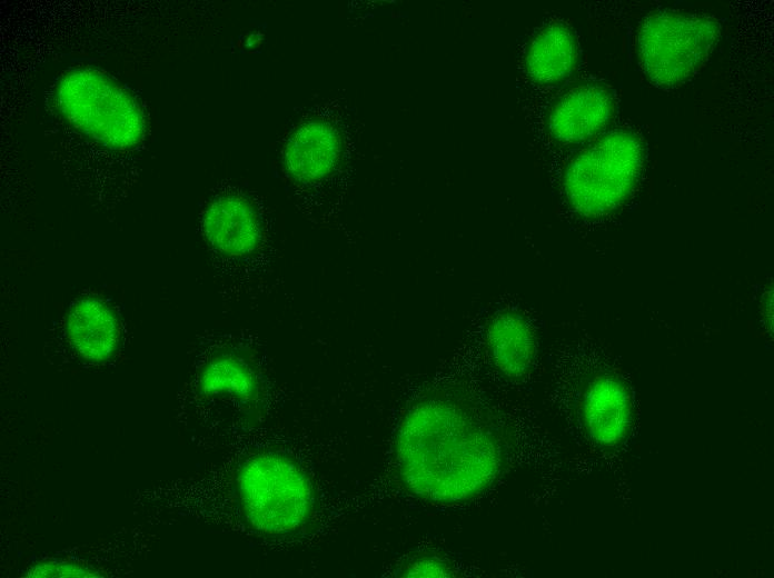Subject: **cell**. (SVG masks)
I'll list each match as a JSON object with an SVG mask.
<instances>
[{"mask_svg": "<svg viewBox=\"0 0 774 578\" xmlns=\"http://www.w3.org/2000/svg\"><path fill=\"white\" fill-rule=\"evenodd\" d=\"M396 458L413 494L434 502H459L494 482L502 448L496 427L482 410L443 395L419 401L406 413Z\"/></svg>", "mask_w": 774, "mask_h": 578, "instance_id": "1", "label": "cell"}, {"mask_svg": "<svg viewBox=\"0 0 774 578\" xmlns=\"http://www.w3.org/2000/svg\"><path fill=\"white\" fill-rule=\"evenodd\" d=\"M56 99L70 122L107 147H130L143 136L145 119L137 101L98 69L67 72L58 83Z\"/></svg>", "mask_w": 774, "mask_h": 578, "instance_id": "2", "label": "cell"}, {"mask_svg": "<svg viewBox=\"0 0 774 578\" xmlns=\"http://www.w3.org/2000/svg\"><path fill=\"white\" fill-rule=\"evenodd\" d=\"M240 501L250 525L266 534L300 527L312 509V488L289 458L264 452L250 458L238 476Z\"/></svg>", "mask_w": 774, "mask_h": 578, "instance_id": "3", "label": "cell"}, {"mask_svg": "<svg viewBox=\"0 0 774 578\" xmlns=\"http://www.w3.org/2000/svg\"><path fill=\"white\" fill-rule=\"evenodd\" d=\"M642 144L629 132H613L577 156L565 176L572 207L596 216L617 207L632 191L639 176Z\"/></svg>", "mask_w": 774, "mask_h": 578, "instance_id": "4", "label": "cell"}, {"mask_svg": "<svg viewBox=\"0 0 774 578\" xmlns=\"http://www.w3.org/2000/svg\"><path fill=\"white\" fill-rule=\"evenodd\" d=\"M720 23L706 16L662 11L648 17L639 31L643 69L657 87L686 80L718 41Z\"/></svg>", "mask_w": 774, "mask_h": 578, "instance_id": "5", "label": "cell"}, {"mask_svg": "<svg viewBox=\"0 0 774 578\" xmlns=\"http://www.w3.org/2000/svg\"><path fill=\"white\" fill-rule=\"evenodd\" d=\"M582 417L588 437L596 445L614 447L621 444L632 423L626 387L614 377H596L584 392Z\"/></svg>", "mask_w": 774, "mask_h": 578, "instance_id": "6", "label": "cell"}, {"mask_svg": "<svg viewBox=\"0 0 774 578\" xmlns=\"http://www.w3.org/2000/svg\"><path fill=\"white\" fill-rule=\"evenodd\" d=\"M204 232L219 251L241 256L251 252L260 238V226L254 208L236 196L215 199L204 215Z\"/></svg>", "mask_w": 774, "mask_h": 578, "instance_id": "7", "label": "cell"}, {"mask_svg": "<svg viewBox=\"0 0 774 578\" xmlns=\"http://www.w3.org/2000/svg\"><path fill=\"white\" fill-rule=\"evenodd\" d=\"M612 101L606 90L583 86L567 92L553 108L548 127L554 138L577 142L596 133L609 119Z\"/></svg>", "mask_w": 774, "mask_h": 578, "instance_id": "8", "label": "cell"}, {"mask_svg": "<svg viewBox=\"0 0 774 578\" xmlns=\"http://www.w3.org/2000/svg\"><path fill=\"white\" fill-rule=\"evenodd\" d=\"M485 343L490 362L505 377H522L534 363L535 336L517 312L500 311L492 317L485 330Z\"/></svg>", "mask_w": 774, "mask_h": 578, "instance_id": "9", "label": "cell"}, {"mask_svg": "<svg viewBox=\"0 0 774 578\" xmlns=\"http://www.w3.org/2000/svg\"><path fill=\"white\" fill-rule=\"evenodd\" d=\"M67 330L73 348L89 360L107 359L117 346L116 318L111 310L97 299H81L71 307Z\"/></svg>", "mask_w": 774, "mask_h": 578, "instance_id": "10", "label": "cell"}, {"mask_svg": "<svg viewBox=\"0 0 774 578\" xmlns=\"http://www.w3.org/2000/svg\"><path fill=\"white\" fill-rule=\"evenodd\" d=\"M339 156L336 132L326 124L310 123L300 128L286 150L288 172L302 181L318 180L335 167Z\"/></svg>", "mask_w": 774, "mask_h": 578, "instance_id": "11", "label": "cell"}, {"mask_svg": "<svg viewBox=\"0 0 774 578\" xmlns=\"http://www.w3.org/2000/svg\"><path fill=\"white\" fill-rule=\"evenodd\" d=\"M576 60V42L564 24L553 23L542 29L533 39L526 68L533 80L553 83L567 77Z\"/></svg>", "mask_w": 774, "mask_h": 578, "instance_id": "12", "label": "cell"}, {"mask_svg": "<svg viewBox=\"0 0 774 578\" xmlns=\"http://www.w3.org/2000/svg\"><path fill=\"white\" fill-rule=\"evenodd\" d=\"M201 387L209 393L248 397L254 395L256 382L246 365L225 358L216 360L207 367L202 373Z\"/></svg>", "mask_w": 774, "mask_h": 578, "instance_id": "13", "label": "cell"}, {"mask_svg": "<svg viewBox=\"0 0 774 578\" xmlns=\"http://www.w3.org/2000/svg\"><path fill=\"white\" fill-rule=\"evenodd\" d=\"M453 571L444 560L423 557L410 562L404 571L407 577H449Z\"/></svg>", "mask_w": 774, "mask_h": 578, "instance_id": "14", "label": "cell"}, {"mask_svg": "<svg viewBox=\"0 0 774 578\" xmlns=\"http://www.w3.org/2000/svg\"><path fill=\"white\" fill-rule=\"evenodd\" d=\"M89 572L86 571L85 569H81L79 567H73L71 565H53V564H46L41 566L34 567L30 571V576L33 577H52V576H71V577H85V576H91L88 575Z\"/></svg>", "mask_w": 774, "mask_h": 578, "instance_id": "15", "label": "cell"}]
</instances>
